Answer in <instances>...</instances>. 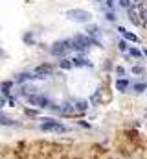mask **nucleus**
<instances>
[{
  "label": "nucleus",
  "instance_id": "1",
  "mask_svg": "<svg viewBox=\"0 0 147 159\" xmlns=\"http://www.w3.org/2000/svg\"><path fill=\"white\" fill-rule=\"evenodd\" d=\"M40 130L48 131V133H66L68 128L65 124H61L55 119H43V124H40Z\"/></svg>",
  "mask_w": 147,
  "mask_h": 159
},
{
  "label": "nucleus",
  "instance_id": "2",
  "mask_svg": "<svg viewBox=\"0 0 147 159\" xmlns=\"http://www.w3.org/2000/svg\"><path fill=\"white\" fill-rule=\"evenodd\" d=\"M68 50H72V41H55V43L52 45L50 48V52H52V56H57V58H62V56H66V52Z\"/></svg>",
  "mask_w": 147,
  "mask_h": 159
},
{
  "label": "nucleus",
  "instance_id": "3",
  "mask_svg": "<svg viewBox=\"0 0 147 159\" xmlns=\"http://www.w3.org/2000/svg\"><path fill=\"white\" fill-rule=\"evenodd\" d=\"M90 45H92V39L87 37V35H81V33L72 39V48L77 50V52H87Z\"/></svg>",
  "mask_w": 147,
  "mask_h": 159
},
{
  "label": "nucleus",
  "instance_id": "4",
  "mask_svg": "<svg viewBox=\"0 0 147 159\" xmlns=\"http://www.w3.org/2000/svg\"><path fill=\"white\" fill-rule=\"evenodd\" d=\"M66 17L74 22H88L90 20V13L85 9H68L66 11Z\"/></svg>",
  "mask_w": 147,
  "mask_h": 159
},
{
  "label": "nucleus",
  "instance_id": "5",
  "mask_svg": "<svg viewBox=\"0 0 147 159\" xmlns=\"http://www.w3.org/2000/svg\"><path fill=\"white\" fill-rule=\"evenodd\" d=\"M30 104H33V106H37L40 109H44V107H50V100L46 98V96L43 94H30Z\"/></svg>",
  "mask_w": 147,
  "mask_h": 159
},
{
  "label": "nucleus",
  "instance_id": "6",
  "mask_svg": "<svg viewBox=\"0 0 147 159\" xmlns=\"http://www.w3.org/2000/svg\"><path fill=\"white\" fill-rule=\"evenodd\" d=\"M52 65H48V63H43V65H39V67H35L33 68V78H46V76H50L52 74Z\"/></svg>",
  "mask_w": 147,
  "mask_h": 159
},
{
  "label": "nucleus",
  "instance_id": "7",
  "mask_svg": "<svg viewBox=\"0 0 147 159\" xmlns=\"http://www.w3.org/2000/svg\"><path fill=\"white\" fill-rule=\"evenodd\" d=\"M118 32H120V33H121V35H123L125 39H127V41H132V43H140V37L136 35V33H131V32H127L125 28H121V26L118 28Z\"/></svg>",
  "mask_w": 147,
  "mask_h": 159
},
{
  "label": "nucleus",
  "instance_id": "8",
  "mask_svg": "<svg viewBox=\"0 0 147 159\" xmlns=\"http://www.w3.org/2000/svg\"><path fill=\"white\" fill-rule=\"evenodd\" d=\"M72 65H74V67H87L88 61L83 58V56H75V58L72 59Z\"/></svg>",
  "mask_w": 147,
  "mask_h": 159
},
{
  "label": "nucleus",
  "instance_id": "9",
  "mask_svg": "<svg viewBox=\"0 0 147 159\" xmlns=\"http://www.w3.org/2000/svg\"><path fill=\"white\" fill-rule=\"evenodd\" d=\"M129 17H131L132 24H140V15H138V11H134V8H129Z\"/></svg>",
  "mask_w": 147,
  "mask_h": 159
},
{
  "label": "nucleus",
  "instance_id": "10",
  "mask_svg": "<svg viewBox=\"0 0 147 159\" xmlns=\"http://www.w3.org/2000/svg\"><path fill=\"white\" fill-rule=\"evenodd\" d=\"M127 87H129V81H127V80H121V78H120V80L116 81V89H118V91H121V93H123Z\"/></svg>",
  "mask_w": 147,
  "mask_h": 159
},
{
  "label": "nucleus",
  "instance_id": "11",
  "mask_svg": "<svg viewBox=\"0 0 147 159\" xmlns=\"http://www.w3.org/2000/svg\"><path fill=\"white\" fill-rule=\"evenodd\" d=\"M74 106H75V111H77V113H83V111H87V102H83V100H79V102H75L74 104Z\"/></svg>",
  "mask_w": 147,
  "mask_h": 159
},
{
  "label": "nucleus",
  "instance_id": "12",
  "mask_svg": "<svg viewBox=\"0 0 147 159\" xmlns=\"http://www.w3.org/2000/svg\"><path fill=\"white\" fill-rule=\"evenodd\" d=\"M59 65H61V68H65V71H68V68L74 67V65H72V59H66V58H62V59L59 61Z\"/></svg>",
  "mask_w": 147,
  "mask_h": 159
},
{
  "label": "nucleus",
  "instance_id": "13",
  "mask_svg": "<svg viewBox=\"0 0 147 159\" xmlns=\"http://www.w3.org/2000/svg\"><path fill=\"white\" fill-rule=\"evenodd\" d=\"M0 124H6V126H13L15 122H13V120L9 119V117H4V115H0Z\"/></svg>",
  "mask_w": 147,
  "mask_h": 159
},
{
  "label": "nucleus",
  "instance_id": "14",
  "mask_svg": "<svg viewBox=\"0 0 147 159\" xmlns=\"http://www.w3.org/2000/svg\"><path fill=\"white\" fill-rule=\"evenodd\" d=\"M145 89H147V83H136V85H134V91H136V93H143Z\"/></svg>",
  "mask_w": 147,
  "mask_h": 159
},
{
  "label": "nucleus",
  "instance_id": "15",
  "mask_svg": "<svg viewBox=\"0 0 147 159\" xmlns=\"http://www.w3.org/2000/svg\"><path fill=\"white\" fill-rule=\"evenodd\" d=\"M11 81H6V83H2V91H4V94H8L9 93V89H11Z\"/></svg>",
  "mask_w": 147,
  "mask_h": 159
},
{
  "label": "nucleus",
  "instance_id": "16",
  "mask_svg": "<svg viewBox=\"0 0 147 159\" xmlns=\"http://www.w3.org/2000/svg\"><path fill=\"white\" fill-rule=\"evenodd\" d=\"M26 80H33V74H20L18 81H26Z\"/></svg>",
  "mask_w": 147,
  "mask_h": 159
},
{
  "label": "nucleus",
  "instance_id": "17",
  "mask_svg": "<svg viewBox=\"0 0 147 159\" xmlns=\"http://www.w3.org/2000/svg\"><path fill=\"white\" fill-rule=\"evenodd\" d=\"M129 52H131V56H132V58H140V56H142V52H140L138 48H131Z\"/></svg>",
  "mask_w": 147,
  "mask_h": 159
},
{
  "label": "nucleus",
  "instance_id": "18",
  "mask_svg": "<svg viewBox=\"0 0 147 159\" xmlns=\"http://www.w3.org/2000/svg\"><path fill=\"white\" fill-rule=\"evenodd\" d=\"M118 48H120L121 52H125L127 50V43H125V41H120V43H118Z\"/></svg>",
  "mask_w": 147,
  "mask_h": 159
},
{
  "label": "nucleus",
  "instance_id": "19",
  "mask_svg": "<svg viewBox=\"0 0 147 159\" xmlns=\"http://www.w3.org/2000/svg\"><path fill=\"white\" fill-rule=\"evenodd\" d=\"M120 6L121 8H131V0H120Z\"/></svg>",
  "mask_w": 147,
  "mask_h": 159
},
{
  "label": "nucleus",
  "instance_id": "20",
  "mask_svg": "<svg viewBox=\"0 0 147 159\" xmlns=\"http://www.w3.org/2000/svg\"><path fill=\"white\" fill-rule=\"evenodd\" d=\"M132 72H134V74H142L143 68H142V67H134V68H132Z\"/></svg>",
  "mask_w": 147,
  "mask_h": 159
},
{
  "label": "nucleus",
  "instance_id": "21",
  "mask_svg": "<svg viewBox=\"0 0 147 159\" xmlns=\"http://www.w3.org/2000/svg\"><path fill=\"white\" fill-rule=\"evenodd\" d=\"M26 115H30V117H35V115H37V111H35V109H33V111H31V109H26Z\"/></svg>",
  "mask_w": 147,
  "mask_h": 159
},
{
  "label": "nucleus",
  "instance_id": "22",
  "mask_svg": "<svg viewBox=\"0 0 147 159\" xmlns=\"http://www.w3.org/2000/svg\"><path fill=\"white\" fill-rule=\"evenodd\" d=\"M107 19H109V20H116V17H114V13H112V11L107 13Z\"/></svg>",
  "mask_w": 147,
  "mask_h": 159
},
{
  "label": "nucleus",
  "instance_id": "23",
  "mask_svg": "<svg viewBox=\"0 0 147 159\" xmlns=\"http://www.w3.org/2000/svg\"><path fill=\"white\" fill-rule=\"evenodd\" d=\"M116 72H118V76H123V74H125V71H123L121 67H118V68H116Z\"/></svg>",
  "mask_w": 147,
  "mask_h": 159
},
{
  "label": "nucleus",
  "instance_id": "24",
  "mask_svg": "<svg viewBox=\"0 0 147 159\" xmlns=\"http://www.w3.org/2000/svg\"><path fill=\"white\" fill-rule=\"evenodd\" d=\"M142 17L143 20H147V8H142Z\"/></svg>",
  "mask_w": 147,
  "mask_h": 159
},
{
  "label": "nucleus",
  "instance_id": "25",
  "mask_svg": "<svg viewBox=\"0 0 147 159\" xmlns=\"http://www.w3.org/2000/svg\"><path fill=\"white\" fill-rule=\"evenodd\" d=\"M143 52H145V56H147V50H143Z\"/></svg>",
  "mask_w": 147,
  "mask_h": 159
},
{
  "label": "nucleus",
  "instance_id": "26",
  "mask_svg": "<svg viewBox=\"0 0 147 159\" xmlns=\"http://www.w3.org/2000/svg\"><path fill=\"white\" fill-rule=\"evenodd\" d=\"M134 2H138V0H134Z\"/></svg>",
  "mask_w": 147,
  "mask_h": 159
}]
</instances>
